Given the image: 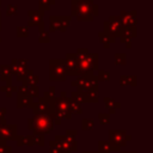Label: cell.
I'll list each match as a JSON object with an SVG mask.
<instances>
[{"label": "cell", "mask_w": 153, "mask_h": 153, "mask_svg": "<svg viewBox=\"0 0 153 153\" xmlns=\"http://www.w3.org/2000/svg\"><path fill=\"white\" fill-rule=\"evenodd\" d=\"M61 121L57 120L51 112L43 115H35L32 118L27 120V128L33 131V134H48L53 130L55 124H60Z\"/></svg>", "instance_id": "obj_1"}, {"label": "cell", "mask_w": 153, "mask_h": 153, "mask_svg": "<svg viewBox=\"0 0 153 153\" xmlns=\"http://www.w3.org/2000/svg\"><path fill=\"white\" fill-rule=\"evenodd\" d=\"M93 4V0L71 1V17H75L79 22H92L94 19L92 16Z\"/></svg>", "instance_id": "obj_2"}, {"label": "cell", "mask_w": 153, "mask_h": 153, "mask_svg": "<svg viewBox=\"0 0 153 153\" xmlns=\"http://www.w3.org/2000/svg\"><path fill=\"white\" fill-rule=\"evenodd\" d=\"M98 53H88L85 57L76 59L78 60V66H76V75L82 76L86 74L94 73L96 71L99 69V63H98Z\"/></svg>", "instance_id": "obj_3"}, {"label": "cell", "mask_w": 153, "mask_h": 153, "mask_svg": "<svg viewBox=\"0 0 153 153\" xmlns=\"http://www.w3.org/2000/svg\"><path fill=\"white\" fill-rule=\"evenodd\" d=\"M68 98L69 97H67V93L62 91L60 96L56 97L51 103V114L60 121L72 118V112L68 108Z\"/></svg>", "instance_id": "obj_4"}, {"label": "cell", "mask_w": 153, "mask_h": 153, "mask_svg": "<svg viewBox=\"0 0 153 153\" xmlns=\"http://www.w3.org/2000/svg\"><path fill=\"white\" fill-rule=\"evenodd\" d=\"M71 85L73 87H76V91L79 92H87L92 90H98L99 82L97 80V76L94 73L86 74L82 76H78L75 80L71 81Z\"/></svg>", "instance_id": "obj_5"}, {"label": "cell", "mask_w": 153, "mask_h": 153, "mask_svg": "<svg viewBox=\"0 0 153 153\" xmlns=\"http://www.w3.org/2000/svg\"><path fill=\"white\" fill-rule=\"evenodd\" d=\"M49 80L50 81H66V69L63 59H50L49 60Z\"/></svg>", "instance_id": "obj_6"}, {"label": "cell", "mask_w": 153, "mask_h": 153, "mask_svg": "<svg viewBox=\"0 0 153 153\" xmlns=\"http://www.w3.org/2000/svg\"><path fill=\"white\" fill-rule=\"evenodd\" d=\"M71 16H50L49 17V31L66 32L71 25Z\"/></svg>", "instance_id": "obj_7"}, {"label": "cell", "mask_w": 153, "mask_h": 153, "mask_svg": "<svg viewBox=\"0 0 153 153\" xmlns=\"http://www.w3.org/2000/svg\"><path fill=\"white\" fill-rule=\"evenodd\" d=\"M131 137L128 135L124 130H110L109 131V142L114 146L121 149L122 147L126 146L127 141H129Z\"/></svg>", "instance_id": "obj_8"}, {"label": "cell", "mask_w": 153, "mask_h": 153, "mask_svg": "<svg viewBox=\"0 0 153 153\" xmlns=\"http://www.w3.org/2000/svg\"><path fill=\"white\" fill-rule=\"evenodd\" d=\"M18 134H17V126L16 124H7L6 120L2 118L0 122V139L4 141H11V140H17Z\"/></svg>", "instance_id": "obj_9"}, {"label": "cell", "mask_w": 153, "mask_h": 153, "mask_svg": "<svg viewBox=\"0 0 153 153\" xmlns=\"http://www.w3.org/2000/svg\"><path fill=\"white\" fill-rule=\"evenodd\" d=\"M137 35V30L136 26H122L121 31H120V41L121 43H123L128 49L131 48V41L133 38H135Z\"/></svg>", "instance_id": "obj_10"}, {"label": "cell", "mask_w": 153, "mask_h": 153, "mask_svg": "<svg viewBox=\"0 0 153 153\" xmlns=\"http://www.w3.org/2000/svg\"><path fill=\"white\" fill-rule=\"evenodd\" d=\"M136 16H137V13L135 10H131V11L122 10L118 14L121 23H122V26H136V24H137V17Z\"/></svg>", "instance_id": "obj_11"}, {"label": "cell", "mask_w": 153, "mask_h": 153, "mask_svg": "<svg viewBox=\"0 0 153 153\" xmlns=\"http://www.w3.org/2000/svg\"><path fill=\"white\" fill-rule=\"evenodd\" d=\"M63 65L66 69V75H76L78 60L74 53H67L63 59Z\"/></svg>", "instance_id": "obj_12"}, {"label": "cell", "mask_w": 153, "mask_h": 153, "mask_svg": "<svg viewBox=\"0 0 153 153\" xmlns=\"http://www.w3.org/2000/svg\"><path fill=\"white\" fill-rule=\"evenodd\" d=\"M35 115H43V114H50L51 112V104L47 102L43 97H38L37 102H33L31 106Z\"/></svg>", "instance_id": "obj_13"}, {"label": "cell", "mask_w": 153, "mask_h": 153, "mask_svg": "<svg viewBox=\"0 0 153 153\" xmlns=\"http://www.w3.org/2000/svg\"><path fill=\"white\" fill-rule=\"evenodd\" d=\"M44 12L41 10H29L27 11V27L39 26L44 23Z\"/></svg>", "instance_id": "obj_14"}, {"label": "cell", "mask_w": 153, "mask_h": 153, "mask_svg": "<svg viewBox=\"0 0 153 153\" xmlns=\"http://www.w3.org/2000/svg\"><path fill=\"white\" fill-rule=\"evenodd\" d=\"M103 27H104V29H103V32H104L106 36H109L110 38H114V39L118 38L121 27L116 26L115 24L110 23L109 20H104V22H103Z\"/></svg>", "instance_id": "obj_15"}, {"label": "cell", "mask_w": 153, "mask_h": 153, "mask_svg": "<svg viewBox=\"0 0 153 153\" xmlns=\"http://www.w3.org/2000/svg\"><path fill=\"white\" fill-rule=\"evenodd\" d=\"M33 104V99L27 94H17V108H31Z\"/></svg>", "instance_id": "obj_16"}, {"label": "cell", "mask_w": 153, "mask_h": 153, "mask_svg": "<svg viewBox=\"0 0 153 153\" xmlns=\"http://www.w3.org/2000/svg\"><path fill=\"white\" fill-rule=\"evenodd\" d=\"M0 80L6 81V85H11L12 82V74H11V68L10 65H0Z\"/></svg>", "instance_id": "obj_17"}, {"label": "cell", "mask_w": 153, "mask_h": 153, "mask_svg": "<svg viewBox=\"0 0 153 153\" xmlns=\"http://www.w3.org/2000/svg\"><path fill=\"white\" fill-rule=\"evenodd\" d=\"M120 149L117 147H114L109 141H99L98 142V152L97 153H111V152H118Z\"/></svg>", "instance_id": "obj_18"}, {"label": "cell", "mask_w": 153, "mask_h": 153, "mask_svg": "<svg viewBox=\"0 0 153 153\" xmlns=\"http://www.w3.org/2000/svg\"><path fill=\"white\" fill-rule=\"evenodd\" d=\"M103 102H104L105 106L109 109V115H110V114H115V111L121 108V103L116 102L115 99H112V98H110V97H104V98H103Z\"/></svg>", "instance_id": "obj_19"}, {"label": "cell", "mask_w": 153, "mask_h": 153, "mask_svg": "<svg viewBox=\"0 0 153 153\" xmlns=\"http://www.w3.org/2000/svg\"><path fill=\"white\" fill-rule=\"evenodd\" d=\"M98 38H99V42L102 43L103 48H105V49H109V48H110V44L116 42V39L110 38V37H109V36H106V35H105L103 31L98 32Z\"/></svg>", "instance_id": "obj_20"}, {"label": "cell", "mask_w": 153, "mask_h": 153, "mask_svg": "<svg viewBox=\"0 0 153 153\" xmlns=\"http://www.w3.org/2000/svg\"><path fill=\"white\" fill-rule=\"evenodd\" d=\"M85 94V99L87 103H97L99 100V91L98 90H92L87 92H82Z\"/></svg>", "instance_id": "obj_21"}, {"label": "cell", "mask_w": 153, "mask_h": 153, "mask_svg": "<svg viewBox=\"0 0 153 153\" xmlns=\"http://www.w3.org/2000/svg\"><path fill=\"white\" fill-rule=\"evenodd\" d=\"M17 145L23 147V146H33L32 141V135H22L17 137Z\"/></svg>", "instance_id": "obj_22"}, {"label": "cell", "mask_w": 153, "mask_h": 153, "mask_svg": "<svg viewBox=\"0 0 153 153\" xmlns=\"http://www.w3.org/2000/svg\"><path fill=\"white\" fill-rule=\"evenodd\" d=\"M38 31H39L38 43H49L50 42V37H49V33L44 30V23L38 26Z\"/></svg>", "instance_id": "obj_23"}, {"label": "cell", "mask_w": 153, "mask_h": 153, "mask_svg": "<svg viewBox=\"0 0 153 153\" xmlns=\"http://www.w3.org/2000/svg\"><path fill=\"white\" fill-rule=\"evenodd\" d=\"M68 108H69V111L72 114H81L82 112V108L79 103L74 102L73 99L68 98Z\"/></svg>", "instance_id": "obj_24"}, {"label": "cell", "mask_w": 153, "mask_h": 153, "mask_svg": "<svg viewBox=\"0 0 153 153\" xmlns=\"http://www.w3.org/2000/svg\"><path fill=\"white\" fill-rule=\"evenodd\" d=\"M47 102H49L50 104L53 103V100L56 98V91H55V87L54 86H50L49 87V90H47L44 93H43V96H42Z\"/></svg>", "instance_id": "obj_25"}, {"label": "cell", "mask_w": 153, "mask_h": 153, "mask_svg": "<svg viewBox=\"0 0 153 153\" xmlns=\"http://www.w3.org/2000/svg\"><path fill=\"white\" fill-rule=\"evenodd\" d=\"M69 98L73 99V100L76 102V103H79L80 105H81L82 103H86L85 94H84L82 92H79V91H73V92L71 93V97H69Z\"/></svg>", "instance_id": "obj_26"}, {"label": "cell", "mask_w": 153, "mask_h": 153, "mask_svg": "<svg viewBox=\"0 0 153 153\" xmlns=\"http://www.w3.org/2000/svg\"><path fill=\"white\" fill-rule=\"evenodd\" d=\"M55 0H38V6H39V10L41 11H43V12H45L47 10L49 11V8L53 6V5H55Z\"/></svg>", "instance_id": "obj_27"}, {"label": "cell", "mask_w": 153, "mask_h": 153, "mask_svg": "<svg viewBox=\"0 0 153 153\" xmlns=\"http://www.w3.org/2000/svg\"><path fill=\"white\" fill-rule=\"evenodd\" d=\"M114 57H115V63L118 66H124L127 63V55L124 53H116Z\"/></svg>", "instance_id": "obj_28"}, {"label": "cell", "mask_w": 153, "mask_h": 153, "mask_svg": "<svg viewBox=\"0 0 153 153\" xmlns=\"http://www.w3.org/2000/svg\"><path fill=\"white\" fill-rule=\"evenodd\" d=\"M98 82L99 81H109L110 80V72L104 69H98V74L96 75Z\"/></svg>", "instance_id": "obj_29"}, {"label": "cell", "mask_w": 153, "mask_h": 153, "mask_svg": "<svg viewBox=\"0 0 153 153\" xmlns=\"http://www.w3.org/2000/svg\"><path fill=\"white\" fill-rule=\"evenodd\" d=\"M0 91L1 92H5L6 97H11L12 96V92H17V87L16 86H12V85H5L2 87H0Z\"/></svg>", "instance_id": "obj_30"}, {"label": "cell", "mask_w": 153, "mask_h": 153, "mask_svg": "<svg viewBox=\"0 0 153 153\" xmlns=\"http://www.w3.org/2000/svg\"><path fill=\"white\" fill-rule=\"evenodd\" d=\"M81 127L84 130H92L94 127V121L91 118H84L81 122Z\"/></svg>", "instance_id": "obj_31"}, {"label": "cell", "mask_w": 153, "mask_h": 153, "mask_svg": "<svg viewBox=\"0 0 153 153\" xmlns=\"http://www.w3.org/2000/svg\"><path fill=\"white\" fill-rule=\"evenodd\" d=\"M18 6L17 5H12V4H8L7 7H6V16L7 17H11V16H16L18 13Z\"/></svg>", "instance_id": "obj_32"}, {"label": "cell", "mask_w": 153, "mask_h": 153, "mask_svg": "<svg viewBox=\"0 0 153 153\" xmlns=\"http://www.w3.org/2000/svg\"><path fill=\"white\" fill-rule=\"evenodd\" d=\"M27 96H30L32 99L36 97H39V87L38 86H29L27 87Z\"/></svg>", "instance_id": "obj_33"}, {"label": "cell", "mask_w": 153, "mask_h": 153, "mask_svg": "<svg viewBox=\"0 0 153 153\" xmlns=\"http://www.w3.org/2000/svg\"><path fill=\"white\" fill-rule=\"evenodd\" d=\"M29 86H38V82H39V76L38 75H36L35 73L31 75V76H29L27 78V80L25 81Z\"/></svg>", "instance_id": "obj_34"}, {"label": "cell", "mask_w": 153, "mask_h": 153, "mask_svg": "<svg viewBox=\"0 0 153 153\" xmlns=\"http://www.w3.org/2000/svg\"><path fill=\"white\" fill-rule=\"evenodd\" d=\"M17 36L18 37H27L29 36V27L27 26H18L17 27Z\"/></svg>", "instance_id": "obj_35"}, {"label": "cell", "mask_w": 153, "mask_h": 153, "mask_svg": "<svg viewBox=\"0 0 153 153\" xmlns=\"http://www.w3.org/2000/svg\"><path fill=\"white\" fill-rule=\"evenodd\" d=\"M98 120H99V123H100L102 126L108 124V123L110 122V115H109V114H105V112H100V114L98 115Z\"/></svg>", "instance_id": "obj_36"}, {"label": "cell", "mask_w": 153, "mask_h": 153, "mask_svg": "<svg viewBox=\"0 0 153 153\" xmlns=\"http://www.w3.org/2000/svg\"><path fill=\"white\" fill-rule=\"evenodd\" d=\"M32 141H33V145L43 146L44 145V136L42 134H33L32 135Z\"/></svg>", "instance_id": "obj_37"}, {"label": "cell", "mask_w": 153, "mask_h": 153, "mask_svg": "<svg viewBox=\"0 0 153 153\" xmlns=\"http://www.w3.org/2000/svg\"><path fill=\"white\" fill-rule=\"evenodd\" d=\"M110 23H112V24H115L116 26H118V27H122V23H121V19H120V17L118 16H109V19H108Z\"/></svg>", "instance_id": "obj_38"}, {"label": "cell", "mask_w": 153, "mask_h": 153, "mask_svg": "<svg viewBox=\"0 0 153 153\" xmlns=\"http://www.w3.org/2000/svg\"><path fill=\"white\" fill-rule=\"evenodd\" d=\"M76 59H81V57H85L87 54H88V49L87 48H79L76 50V53H74Z\"/></svg>", "instance_id": "obj_39"}, {"label": "cell", "mask_w": 153, "mask_h": 153, "mask_svg": "<svg viewBox=\"0 0 153 153\" xmlns=\"http://www.w3.org/2000/svg\"><path fill=\"white\" fill-rule=\"evenodd\" d=\"M10 68H11V74H12V75H17V73H18V65H17V59H12V60H11V65H10Z\"/></svg>", "instance_id": "obj_40"}, {"label": "cell", "mask_w": 153, "mask_h": 153, "mask_svg": "<svg viewBox=\"0 0 153 153\" xmlns=\"http://www.w3.org/2000/svg\"><path fill=\"white\" fill-rule=\"evenodd\" d=\"M17 65H18V68H29V63H27V60L26 59H17Z\"/></svg>", "instance_id": "obj_41"}, {"label": "cell", "mask_w": 153, "mask_h": 153, "mask_svg": "<svg viewBox=\"0 0 153 153\" xmlns=\"http://www.w3.org/2000/svg\"><path fill=\"white\" fill-rule=\"evenodd\" d=\"M0 153H12V147L6 143H0Z\"/></svg>", "instance_id": "obj_42"}, {"label": "cell", "mask_w": 153, "mask_h": 153, "mask_svg": "<svg viewBox=\"0 0 153 153\" xmlns=\"http://www.w3.org/2000/svg\"><path fill=\"white\" fill-rule=\"evenodd\" d=\"M127 82L130 86H136V76L135 75H127Z\"/></svg>", "instance_id": "obj_43"}, {"label": "cell", "mask_w": 153, "mask_h": 153, "mask_svg": "<svg viewBox=\"0 0 153 153\" xmlns=\"http://www.w3.org/2000/svg\"><path fill=\"white\" fill-rule=\"evenodd\" d=\"M99 14V6L97 4H93L92 5V16L93 17H97Z\"/></svg>", "instance_id": "obj_44"}, {"label": "cell", "mask_w": 153, "mask_h": 153, "mask_svg": "<svg viewBox=\"0 0 153 153\" xmlns=\"http://www.w3.org/2000/svg\"><path fill=\"white\" fill-rule=\"evenodd\" d=\"M120 85L121 86H127L128 82H127V75H121L120 76Z\"/></svg>", "instance_id": "obj_45"}, {"label": "cell", "mask_w": 153, "mask_h": 153, "mask_svg": "<svg viewBox=\"0 0 153 153\" xmlns=\"http://www.w3.org/2000/svg\"><path fill=\"white\" fill-rule=\"evenodd\" d=\"M6 112H7L6 108H0V120L5 118V115H6Z\"/></svg>", "instance_id": "obj_46"}, {"label": "cell", "mask_w": 153, "mask_h": 153, "mask_svg": "<svg viewBox=\"0 0 153 153\" xmlns=\"http://www.w3.org/2000/svg\"><path fill=\"white\" fill-rule=\"evenodd\" d=\"M0 18H1V0H0Z\"/></svg>", "instance_id": "obj_47"}, {"label": "cell", "mask_w": 153, "mask_h": 153, "mask_svg": "<svg viewBox=\"0 0 153 153\" xmlns=\"http://www.w3.org/2000/svg\"><path fill=\"white\" fill-rule=\"evenodd\" d=\"M82 153H96V152H88V151L86 152V151H85V152H82Z\"/></svg>", "instance_id": "obj_48"}, {"label": "cell", "mask_w": 153, "mask_h": 153, "mask_svg": "<svg viewBox=\"0 0 153 153\" xmlns=\"http://www.w3.org/2000/svg\"><path fill=\"white\" fill-rule=\"evenodd\" d=\"M0 31H1V18H0Z\"/></svg>", "instance_id": "obj_49"}, {"label": "cell", "mask_w": 153, "mask_h": 153, "mask_svg": "<svg viewBox=\"0 0 153 153\" xmlns=\"http://www.w3.org/2000/svg\"><path fill=\"white\" fill-rule=\"evenodd\" d=\"M126 153H135V152H126Z\"/></svg>", "instance_id": "obj_50"}, {"label": "cell", "mask_w": 153, "mask_h": 153, "mask_svg": "<svg viewBox=\"0 0 153 153\" xmlns=\"http://www.w3.org/2000/svg\"><path fill=\"white\" fill-rule=\"evenodd\" d=\"M71 1H78V0H71Z\"/></svg>", "instance_id": "obj_51"}, {"label": "cell", "mask_w": 153, "mask_h": 153, "mask_svg": "<svg viewBox=\"0 0 153 153\" xmlns=\"http://www.w3.org/2000/svg\"><path fill=\"white\" fill-rule=\"evenodd\" d=\"M0 42H1V38H0Z\"/></svg>", "instance_id": "obj_52"}, {"label": "cell", "mask_w": 153, "mask_h": 153, "mask_svg": "<svg viewBox=\"0 0 153 153\" xmlns=\"http://www.w3.org/2000/svg\"><path fill=\"white\" fill-rule=\"evenodd\" d=\"M55 1H56V0H55Z\"/></svg>", "instance_id": "obj_53"}]
</instances>
